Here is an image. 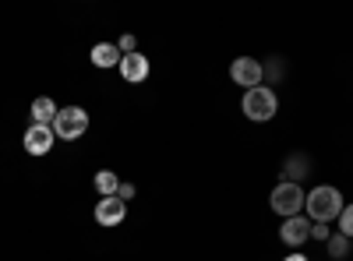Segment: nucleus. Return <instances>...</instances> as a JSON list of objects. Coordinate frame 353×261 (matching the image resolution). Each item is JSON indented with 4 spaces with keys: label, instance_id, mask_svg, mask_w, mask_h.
Instances as JSON below:
<instances>
[{
    "label": "nucleus",
    "instance_id": "20",
    "mask_svg": "<svg viewBox=\"0 0 353 261\" xmlns=\"http://www.w3.org/2000/svg\"><path fill=\"white\" fill-rule=\"evenodd\" d=\"M283 261H307V254H290V258H283Z\"/></svg>",
    "mask_w": 353,
    "mask_h": 261
},
{
    "label": "nucleus",
    "instance_id": "17",
    "mask_svg": "<svg viewBox=\"0 0 353 261\" xmlns=\"http://www.w3.org/2000/svg\"><path fill=\"white\" fill-rule=\"evenodd\" d=\"M311 237H318V240H329V226H325V222H311Z\"/></svg>",
    "mask_w": 353,
    "mask_h": 261
},
{
    "label": "nucleus",
    "instance_id": "3",
    "mask_svg": "<svg viewBox=\"0 0 353 261\" xmlns=\"http://www.w3.org/2000/svg\"><path fill=\"white\" fill-rule=\"evenodd\" d=\"M85 131H88V113H85L81 106H64V109H57V117H53V134H57V138L78 141Z\"/></svg>",
    "mask_w": 353,
    "mask_h": 261
},
{
    "label": "nucleus",
    "instance_id": "2",
    "mask_svg": "<svg viewBox=\"0 0 353 261\" xmlns=\"http://www.w3.org/2000/svg\"><path fill=\"white\" fill-rule=\"evenodd\" d=\"M244 117L254 121V124H265V121H272L276 117V109H279V99L272 89H265V85H258V89H248L244 92Z\"/></svg>",
    "mask_w": 353,
    "mask_h": 261
},
{
    "label": "nucleus",
    "instance_id": "10",
    "mask_svg": "<svg viewBox=\"0 0 353 261\" xmlns=\"http://www.w3.org/2000/svg\"><path fill=\"white\" fill-rule=\"evenodd\" d=\"M88 56H92V64L103 67V71L106 67H121V50H117V43H96Z\"/></svg>",
    "mask_w": 353,
    "mask_h": 261
},
{
    "label": "nucleus",
    "instance_id": "5",
    "mask_svg": "<svg viewBox=\"0 0 353 261\" xmlns=\"http://www.w3.org/2000/svg\"><path fill=\"white\" fill-rule=\"evenodd\" d=\"M230 78H233V85H244V89H258L261 78H265V64L254 61V56H237V61L230 64Z\"/></svg>",
    "mask_w": 353,
    "mask_h": 261
},
{
    "label": "nucleus",
    "instance_id": "8",
    "mask_svg": "<svg viewBox=\"0 0 353 261\" xmlns=\"http://www.w3.org/2000/svg\"><path fill=\"white\" fill-rule=\"evenodd\" d=\"M279 237H283V244H290V247H301L304 240H311V219L290 216V219L283 222V229H279Z\"/></svg>",
    "mask_w": 353,
    "mask_h": 261
},
{
    "label": "nucleus",
    "instance_id": "16",
    "mask_svg": "<svg viewBox=\"0 0 353 261\" xmlns=\"http://www.w3.org/2000/svg\"><path fill=\"white\" fill-rule=\"evenodd\" d=\"M134 46H138V39H134V36H121V43H117V50H121V56H128V53H138Z\"/></svg>",
    "mask_w": 353,
    "mask_h": 261
},
{
    "label": "nucleus",
    "instance_id": "11",
    "mask_svg": "<svg viewBox=\"0 0 353 261\" xmlns=\"http://www.w3.org/2000/svg\"><path fill=\"white\" fill-rule=\"evenodd\" d=\"M307 169H311V159L304 152L290 156L286 166H283V184H301V177H307Z\"/></svg>",
    "mask_w": 353,
    "mask_h": 261
},
{
    "label": "nucleus",
    "instance_id": "6",
    "mask_svg": "<svg viewBox=\"0 0 353 261\" xmlns=\"http://www.w3.org/2000/svg\"><path fill=\"white\" fill-rule=\"evenodd\" d=\"M53 141H57L53 127H46V124H32V127L25 131V152H28V156H46V152L53 149Z\"/></svg>",
    "mask_w": 353,
    "mask_h": 261
},
{
    "label": "nucleus",
    "instance_id": "4",
    "mask_svg": "<svg viewBox=\"0 0 353 261\" xmlns=\"http://www.w3.org/2000/svg\"><path fill=\"white\" fill-rule=\"evenodd\" d=\"M304 187L301 184H279L276 191H272V212H279L283 219H290V216H301V209H304Z\"/></svg>",
    "mask_w": 353,
    "mask_h": 261
},
{
    "label": "nucleus",
    "instance_id": "13",
    "mask_svg": "<svg viewBox=\"0 0 353 261\" xmlns=\"http://www.w3.org/2000/svg\"><path fill=\"white\" fill-rule=\"evenodd\" d=\"M117 187H121V180H117L113 169H99V173H96V191H99L103 198H117Z\"/></svg>",
    "mask_w": 353,
    "mask_h": 261
},
{
    "label": "nucleus",
    "instance_id": "12",
    "mask_svg": "<svg viewBox=\"0 0 353 261\" xmlns=\"http://www.w3.org/2000/svg\"><path fill=\"white\" fill-rule=\"evenodd\" d=\"M57 106L50 96H39V99H32V124H46V127H53V117H57Z\"/></svg>",
    "mask_w": 353,
    "mask_h": 261
},
{
    "label": "nucleus",
    "instance_id": "14",
    "mask_svg": "<svg viewBox=\"0 0 353 261\" xmlns=\"http://www.w3.org/2000/svg\"><path fill=\"white\" fill-rule=\"evenodd\" d=\"M325 244H329V254H332L336 261H343V258L350 254V237H343V233H336V237H329Z\"/></svg>",
    "mask_w": 353,
    "mask_h": 261
},
{
    "label": "nucleus",
    "instance_id": "18",
    "mask_svg": "<svg viewBox=\"0 0 353 261\" xmlns=\"http://www.w3.org/2000/svg\"><path fill=\"white\" fill-rule=\"evenodd\" d=\"M117 198H121L124 205H128V201L134 198V184H121V187H117Z\"/></svg>",
    "mask_w": 353,
    "mask_h": 261
},
{
    "label": "nucleus",
    "instance_id": "7",
    "mask_svg": "<svg viewBox=\"0 0 353 261\" xmlns=\"http://www.w3.org/2000/svg\"><path fill=\"white\" fill-rule=\"evenodd\" d=\"M128 219V205L121 198H99L96 201V222L99 226H121Z\"/></svg>",
    "mask_w": 353,
    "mask_h": 261
},
{
    "label": "nucleus",
    "instance_id": "9",
    "mask_svg": "<svg viewBox=\"0 0 353 261\" xmlns=\"http://www.w3.org/2000/svg\"><path fill=\"white\" fill-rule=\"evenodd\" d=\"M121 78H124L128 85L145 81V78H149V56H145V53H128V56H121Z\"/></svg>",
    "mask_w": 353,
    "mask_h": 261
},
{
    "label": "nucleus",
    "instance_id": "1",
    "mask_svg": "<svg viewBox=\"0 0 353 261\" xmlns=\"http://www.w3.org/2000/svg\"><path fill=\"white\" fill-rule=\"evenodd\" d=\"M304 209H307V219H311V222H332V219H339V212H343V194H339V187H332V184H321V187H314V191L304 198Z\"/></svg>",
    "mask_w": 353,
    "mask_h": 261
},
{
    "label": "nucleus",
    "instance_id": "19",
    "mask_svg": "<svg viewBox=\"0 0 353 261\" xmlns=\"http://www.w3.org/2000/svg\"><path fill=\"white\" fill-rule=\"evenodd\" d=\"M269 74H272V78H279V74H283V61H279V56L269 64Z\"/></svg>",
    "mask_w": 353,
    "mask_h": 261
},
{
    "label": "nucleus",
    "instance_id": "15",
    "mask_svg": "<svg viewBox=\"0 0 353 261\" xmlns=\"http://www.w3.org/2000/svg\"><path fill=\"white\" fill-rule=\"evenodd\" d=\"M339 233L353 240V205H343V212H339Z\"/></svg>",
    "mask_w": 353,
    "mask_h": 261
}]
</instances>
